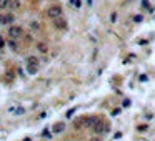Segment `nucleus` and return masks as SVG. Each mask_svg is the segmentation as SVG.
I'll use <instances>...</instances> for the list:
<instances>
[{
  "instance_id": "obj_22",
  "label": "nucleus",
  "mask_w": 155,
  "mask_h": 141,
  "mask_svg": "<svg viewBox=\"0 0 155 141\" xmlns=\"http://www.w3.org/2000/svg\"><path fill=\"white\" fill-rule=\"evenodd\" d=\"M2 47H4V38L0 37V48H2Z\"/></svg>"
},
{
  "instance_id": "obj_19",
  "label": "nucleus",
  "mask_w": 155,
  "mask_h": 141,
  "mask_svg": "<svg viewBox=\"0 0 155 141\" xmlns=\"http://www.w3.org/2000/svg\"><path fill=\"white\" fill-rule=\"evenodd\" d=\"M147 128H149L147 125H140V126H137V130H139V131H147Z\"/></svg>"
},
{
  "instance_id": "obj_23",
  "label": "nucleus",
  "mask_w": 155,
  "mask_h": 141,
  "mask_svg": "<svg viewBox=\"0 0 155 141\" xmlns=\"http://www.w3.org/2000/svg\"><path fill=\"white\" fill-rule=\"evenodd\" d=\"M75 2H77V0H68V4H70V5H73Z\"/></svg>"
},
{
  "instance_id": "obj_24",
  "label": "nucleus",
  "mask_w": 155,
  "mask_h": 141,
  "mask_svg": "<svg viewBox=\"0 0 155 141\" xmlns=\"http://www.w3.org/2000/svg\"><path fill=\"white\" fill-rule=\"evenodd\" d=\"M90 141H102V140H100V138H92Z\"/></svg>"
},
{
  "instance_id": "obj_7",
  "label": "nucleus",
  "mask_w": 155,
  "mask_h": 141,
  "mask_svg": "<svg viewBox=\"0 0 155 141\" xmlns=\"http://www.w3.org/2000/svg\"><path fill=\"white\" fill-rule=\"evenodd\" d=\"M27 71L30 75H35L37 71H38V65H27Z\"/></svg>"
},
{
  "instance_id": "obj_8",
  "label": "nucleus",
  "mask_w": 155,
  "mask_h": 141,
  "mask_svg": "<svg viewBox=\"0 0 155 141\" xmlns=\"http://www.w3.org/2000/svg\"><path fill=\"white\" fill-rule=\"evenodd\" d=\"M37 50L42 51V53H47V51H48V47H47L45 43H42V42H40V43H37Z\"/></svg>"
},
{
  "instance_id": "obj_17",
  "label": "nucleus",
  "mask_w": 155,
  "mask_h": 141,
  "mask_svg": "<svg viewBox=\"0 0 155 141\" xmlns=\"http://www.w3.org/2000/svg\"><path fill=\"white\" fill-rule=\"evenodd\" d=\"M9 45H10V48H12V50H17V43L14 42V38H12V40L9 42Z\"/></svg>"
},
{
  "instance_id": "obj_2",
  "label": "nucleus",
  "mask_w": 155,
  "mask_h": 141,
  "mask_svg": "<svg viewBox=\"0 0 155 141\" xmlns=\"http://www.w3.org/2000/svg\"><path fill=\"white\" fill-rule=\"evenodd\" d=\"M9 35H10V38H20L22 35H23V30H22V27H17V25H12L10 28H9Z\"/></svg>"
},
{
  "instance_id": "obj_20",
  "label": "nucleus",
  "mask_w": 155,
  "mask_h": 141,
  "mask_svg": "<svg viewBox=\"0 0 155 141\" xmlns=\"http://www.w3.org/2000/svg\"><path fill=\"white\" fill-rule=\"evenodd\" d=\"M73 7H75V8H80V7H82V2H80V0H77V2H75V4H73Z\"/></svg>"
},
{
  "instance_id": "obj_9",
  "label": "nucleus",
  "mask_w": 155,
  "mask_h": 141,
  "mask_svg": "<svg viewBox=\"0 0 155 141\" xmlns=\"http://www.w3.org/2000/svg\"><path fill=\"white\" fill-rule=\"evenodd\" d=\"M63 130H65V125L63 123H57V125L53 126V133H62Z\"/></svg>"
},
{
  "instance_id": "obj_16",
  "label": "nucleus",
  "mask_w": 155,
  "mask_h": 141,
  "mask_svg": "<svg viewBox=\"0 0 155 141\" xmlns=\"http://www.w3.org/2000/svg\"><path fill=\"white\" fill-rule=\"evenodd\" d=\"M5 80L7 81H12V80H14V73H12V71H9V73L5 75Z\"/></svg>"
},
{
  "instance_id": "obj_3",
  "label": "nucleus",
  "mask_w": 155,
  "mask_h": 141,
  "mask_svg": "<svg viewBox=\"0 0 155 141\" xmlns=\"http://www.w3.org/2000/svg\"><path fill=\"white\" fill-rule=\"evenodd\" d=\"M53 25H55V28H58V30H67V20H65L63 17L55 18V20H53Z\"/></svg>"
},
{
  "instance_id": "obj_11",
  "label": "nucleus",
  "mask_w": 155,
  "mask_h": 141,
  "mask_svg": "<svg viewBox=\"0 0 155 141\" xmlns=\"http://www.w3.org/2000/svg\"><path fill=\"white\" fill-rule=\"evenodd\" d=\"M117 17H119V15H117V12H112V13H110V23H117Z\"/></svg>"
},
{
  "instance_id": "obj_12",
  "label": "nucleus",
  "mask_w": 155,
  "mask_h": 141,
  "mask_svg": "<svg viewBox=\"0 0 155 141\" xmlns=\"http://www.w3.org/2000/svg\"><path fill=\"white\" fill-rule=\"evenodd\" d=\"M132 20H134L135 23H140V22L144 20V15H140V13H139V15H134V18H132Z\"/></svg>"
},
{
  "instance_id": "obj_18",
  "label": "nucleus",
  "mask_w": 155,
  "mask_h": 141,
  "mask_svg": "<svg viewBox=\"0 0 155 141\" xmlns=\"http://www.w3.org/2000/svg\"><path fill=\"white\" fill-rule=\"evenodd\" d=\"M30 27L33 28V30H38V28H40V25H38L37 22H32V23H30Z\"/></svg>"
},
{
  "instance_id": "obj_5",
  "label": "nucleus",
  "mask_w": 155,
  "mask_h": 141,
  "mask_svg": "<svg viewBox=\"0 0 155 141\" xmlns=\"http://www.w3.org/2000/svg\"><path fill=\"white\" fill-rule=\"evenodd\" d=\"M92 130L95 131L97 135H102V133H105V131H107V126H105V125H103V123H102V121H100V123H97V125L93 126Z\"/></svg>"
},
{
  "instance_id": "obj_14",
  "label": "nucleus",
  "mask_w": 155,
  "mask_h": 141,
  "mask_svg": "<svg viewBox=\"0 0 155 141\" xmlns=\"http://www.w3.org/2000/svg\"><path fill=\"white\" fill-rule=\"evenodd\" d=\"M75 111H77V108H72V110H68V111H67V115H65V116H67V118H72Z\"/></svg>"
},
{
  "instance_id": "obj_13",
  "label": "nucleus",
  "mask_w": 155,
  "mask_h": 141,
  "mask_svg": "<svg viewBox=\"0 0 155 141\" xmlns=\"http://www.w3.org/2000/svg\"><path fill=\"white\" fill-rule=\"evenodd\" d=\"M7 5H10V0H0V8H5Z\"/></svg>"
},
{
  "instance_id": "obj_4",
  "label": "nucleus",
  "mask_w": 155,
  "mask_h": 141,
  "mask_svg": "<svg viewBox=\"0 0 155 141\" xmlns=\"http://www.w3.org/2000/svg\"><path fill=\"white\" fill-rule=\"evenodd\" d=\"M14 22V15L12 13H4V15H0V25H9Z\"/></svg>"
},
{
  "instance_id": "obj_21",
  "label": "nucleus",
  "mask_w": 155,
  "mask_h": 141,
  "mask_svg": "<svg viewBox=\"0 0 155 141\" xmlns=\"http://www.w3.org/2000/svg\"><path fill=\"white\" fill-rule=\"evenodd\" d=\"M92 4H93V0H87V5L88 7H92Z\"/></svg>"
},
{
  "instance_id": "obj_6",
  "label": "nucleus",
  "mask_w": 155,
  "mask_h": 141,
  "mask_svg": "<svg viewBox=\"0 0 155 141\" xmlns=\"http://www.w3.org/2000/svg\"><path fill=\"white\" fill-rule=\"evenodd\" d=\"M140 7H142L144 10L150 12V13L154 12V7H152V5H150V4H149V0H140Z\"/></svg>"
},
{
  "instance_id": "obj_1",
  "label": "nucleus",
  "mask_w": 155,
  "mask_h": 141,
  "mask_svg": "<svg viewBox=\"0 0 155 141\" xmlns=\"http://www.w3.org/2000/svg\"><path fill=\"white\" fill-rule=\"evenodd\" d=\"M47 15L50 17L52 20H55V18H58V17H62V8L58 5H52L48 10H47Z\"/></svg>"
},
{
  "instance_id": "obj_15",
  "label": "nucleus",
  "mask_w": 155,
  "mask_h": 141,
  "mask_svg": "<svg viewBox=\"0 0 155 141\" xmlns=\"http://www.w3.org/2000/svg\"><path fill=\"white\" fill-rule=\"evenodd\" d=\"M10 7H12V8H18V7H20V4H18L17 0H12V2H10Z\"/></svg>"
},
{
  "instance_id": "obj_10",
  "label": "nucleus",
  "mask_w": 155,
  "mask_h": 141,
  "mask_svg": "<svg viewBox=\"0 0 155 141\" xmlns=\"http://www.w3.org/2000/svg\"><path fill=\"white\" fill-rule=\"evenodd\" d=\"M27 65H38V58L37 56H27Z\"/></svg>"
}]
</instances>
